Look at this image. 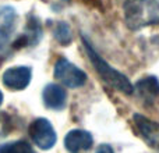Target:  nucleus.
Here are the masks:
<instances>
[{"label": "nucleus", "instance_id": "obj_1", "mask_svg": "<svg viewBox=\"0 0 159 153\" xmlns=\"http://www.w3.org/2000/svg\"><path fill=\"white\" fill-rule=\"evenodd\" d=\"M127 27L138 29L159 22V0H127L124 3Z\"/></svg>", "mask_w": 159, "mask_h": 153}, {"label": "nucleus", "instance_id": "obj_2", "mask_svg": "<svg viewBox=\"0 0 159 153\" xmlns=\"http://www.w3.org/2000/svg\"><path fill=\"white\" fill-rule=\"evenodd\" d=\"M82 41H84L85 50H87L88 56H89L91 61H92L95 70L98 71V74L101 75V78L103 79L106 84H109L112 88H115L116 90H120V92H123V93L131 95L134 89H133L131 82L127 79V76H124L123 74H120L117 70H115L113 67H110L109 64H107L106 61H105L103 59L93 50L92 45H91L87 39L82 38Z\"/></svg>", "mask_w": 159, "mask_h": 153}, {"label": "nucleus", "instance_id": "obj_3", "mask_svg": "<svg viewBox=\"0 0 159 153\" xmlns=\"http://www.w3.org/2000/svg\"><path fill=\"white\" fill-rule=\"evenodd\" d=\"M55 76L69 88H80L87 81V74L63 57L55 64Z\"/></svg>", "mask_w": 159, "mask_h": 153}, {"label": "nucleus", "instance_id": "obj_4", "mask_svg": "<svg viewBox=\"0 0 159 153\" xmlns=\"http://www.w3.org/2000/svg\"><path fill=\"white\" fill-rule=\"evenodd\" d=\"M30 137L36 146L43 151L52 149L55 146L57 137L52 124L46 118H36L30 125Z\"/></svg>", "mask_w": 159, "mask_h": 153}, {"label": "nucleus", "instance_id": "obj_5", "mask_svg": "<svg viewBox=\"0 0 159 153\" xmlns=\"http://www.w3.org/2000/svg\"><path fill=\"white\" fill-rule=\"evenodd\" d=\"M31 68L30 67H13L4 71L3 74V84L7 88L14 90H21L28 86L31 81Z\"/></svg>", "mask_w": 159, "mask_h": 153}, {"label": "nucleus", "instance_id": "obj_6", "mask_svg": "<svg viewBox=\"0 0 159 153\" xmlns=\"http://www.w3.org/2000/svg\"><path fill=\"white\" fill-rule=\"evenodd\" d=\"M92 135L84 129H73L64 138V146L70 153H81L92 146Z\"/></svg>", "mask_w": 159, "mask_h": 153}, {"label": "nucleus", "instance_id": "obj_7", "mask_svg": "<svg viewBox=\"0 0 159 153\" xmlns=\"http://www.w3.org/2000/svg\"><path fill=\"white\" fill-rule=\"evenodd\" d=\"M134 123L147 143L151 145L152 148L159 149V123H155L141 114L134 116Z\"/></svg>", "mask_w": 159, "mask_h": 153}, {"label": "nucleus", "instance_id": "obj_8", "mask_svg": "<svg viewBox=\"0 0 159 153\" xmlns=\"http://www.w3.org/2000/svg\"><path fill=\"white\" fill-rule=\"evenodd\" d=\"M67 93L60 85L49 84L43 89V102L48 109L60 110L66 106Z\"/></svg>", "mask_w": 159, "mask_h": 153}, {"label": "nucleus", "instance_id": "obj_9", "mask_svg": "<svg viewBox=\"0 0 159 153\" xmlns=\"http://www.w3.org/2000/svg\"><path fill=\"white\" fill-rule=\"evenodd\" d=\"M138 95L147 102H154L159 96V81L155 76L143 78L137 82Z\"/></svg>", "mask_w": 159, "mask_h": 153}, {"label": "nucleus", "instance_id": "obj_10", "mask_svg": "<svg viewBox=\"0 0 159 153\" xmlns=\"http://www.w3.org/2000/svg\"><path fill=\"white\" fill-rule=\"evenodd\" d=\"M0 153H35L30 143L25 141H16V142H8L0 146Z\"/></svg>", "mask_w": 159, "mask_h": 153}, {"label": "nucleus", "instance_id": "obj_11", "mask_svg": "<svg viewBox=\"0 0 159 153\" xmlns=\"http://www.w3.org/2000/svg\"><path fill=\"white\" fill-rule=\"evenodd\" d=\"M55 38L57 39L61 45H67L71 42V39H73L71 29H70V27L66 22L57 24V27H56V29H55Z\"/></svg>", "mask_w": 159, "mask_h": 153}, {"label": "nucleus", "instance_id": "obj_12", "mask_svg": "<svg viewBox=\"0 0 159 153\" xmlns=\"http://www.w3.org/2000/svg\"><path fill=\"white\" fill-rule=\"evenodd\" d=\"M14 18H16V14H14V10L10 7H4L0 10V22L4 28H11L13 27Z\"/></svg>", "mask_w": 159, "mask_h": 153}, {"label": "nucleus", "instance_id": "obj_13", "mask_svg": "<svg viewBox=\"0 0 159 153\" xmlns=\"http://www.w3.org/2000/svg\"><path fill=\"white\" fill-rule=\"evenodd\" d=\"M95 153H115V152H113V149L110 148L109 145H101L98 149H96Z\"/></svg>", "mask_w": 159, "mask_h": 153}, {"label": "nucleus", "instance_id": "obj_14", "mask_svg": "<svg viewBox=\"0 0 159 153\" xmlns=\"http://www.w3.org/2000/svg\"><path fill=\"white\" fill-rule=\"evenodd\" d=\"M2 103H3V93L0 92V104H2Z\"/></svg>", "mask_w": 159, "mask_h": 153}, {"label": "nucleus", "instance_id": "obj_15", "mask_svg": "<svg viewBox=\"0 0 159 153\" xmlns=\"http://www.w3.org/2000/svg\"><path fill=\"white\" fill-rule=\"evenodd\" d=\"M64 2H69V0H64Z\"/></svg>", "mask_w": 159, "mask_h": 153}]
</instances>
